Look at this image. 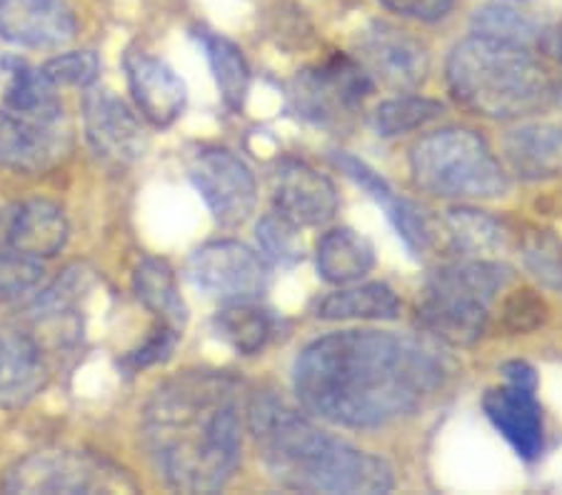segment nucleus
Here are the masks:
<instances>
[{
  "mask_svg": "<svg viewBox=\"0 0 562 495\" xmlns=\"http://www.w3.org/2000/svg\"><path fill=\"white\" fill-rule=\"evenodd\" d=\"M446 230L456 250L470 258L497 254L507 238V230L501 221L473 209L448 211Z\"/></svg>",
  "mask_w": 562,
  "mask_h": 495,
  "instance_id": "obj_28",
  "label": "nucleus"
},
{
  "mask_svg": "<svg viewBox=\"0 0 562 495\" xmlns=\"http://www.w3.org/2000/svg\"><path fill=\"white\" fill-rule=\"evenodd\" d=\"M43 275V260L21 256L11 248L0 250V305L31 293L41 285Z\"/></svg>",
  "mask_w": 562,
  "mask_h": 495,
  "instance_id": "obj_34",
  "label": "nucleus"
},
{
  "mask_svg": "<svg viewBox=\"0 0 562 495\" xmlns=\"http://www.w3.org/2000/svg\"><path fill=\"white\" fill-rule=\"evenodd\" d=\"M333 164L338 166L348 178L356 180L358 185L366 188V191L373 195L380 205H383L387 218L393 221V225L397 228V236L405 240V246L411 248L413 254L420 256L430 248L432 230H430L428 218H425L418 205L397 198L373 168H368L362 160L348 156V153H335Z\"/></svg>",
  "mask_w": 562,
  "mask_h": 495,
  "instance_id": "obj_20",
  "label": "nucleus"
},
{
  "mask_svg": "<svg viewBox=\"0 0 562 495\" xmlns=\"http://www.w3.org/2000/svg\"><path fill=\"white\" fill-rule=\"evenodd\" d=\"M360 63L380 83L401 90L418 88L430 70V58L425 45L395 25H370L360 41Z\"/></svg>",
  "mask_w": 562,
  "mask_h": 495,
  "instance_id": "obj_12",
  "label": "nucleus"
},
{
  "mask_svg": "<svg viewBox=\"0 0 562 495\" xmlns=\"http://www.w3.org/2000/svg\"><path fill=\"white\" fill-rule=\"evenodd\" d=\"M143 448L168 488L217 493L238 471L240 383L223 371H186L160 385L143 410Z\"/></svg>",
  "mask_w": 562,
  "mask_h": 495,
  "instance_id": "obj_2",
  "label": "nucleus"
},
{
  "mask_svg": "<svg viewBox=\"0 0 562 495\" xmlns=\"http://www.w3.org/2000/svg\"><path fill=\"white\" fill-rule=\"evenodd\" d=\"M5 70V108L25 119L43 123L63 121V103L58 98V86L43 74V68H33L15 56H5L0 63Z\"/></svg>",
  "mask_w": 562,
  "mask_h": 495,
  "instance_id": "obj_22",
  "label": "nucleus"
},
{
  "mask_svg": "<svg viewBox=\"0 0 562 495\" xmlns=\"http://www.w3.org/2000/svg\"><path fill=\"white\" fill-rule=\"evenodd\" d=\"M0 491L5 493H133L138 485L105 458L86 450H38L8 468Z\"/></svg>",
  "mask_w": 562,
  "mask_h": 495,
  "instance_id": "obj_7",
  "label": "nucleus"
},
{
  "mask_svg": "<svg viewBox=\"0 0 562 495\" xmlns=\"http://www.w3.org/2000/svg\"><path fill=\"white\" fill-rule=\"evenodd\" d=\"M83 125L90 150L108 166H131L148 148L143 123L133 108L98 83L86 88Z\"/></svg>",
  "mask_w": 562,
  "mask_h": 495,
  "instance_id": "obj_11",
  "label": "nucleus"
},
{
  "mask_svg": "<svg viewBox=\"0 0 562 495\" xmlns=\"http://www.w3.org/2000/svg\"><path fill=\"white\" fill-rule=\"evenodd\" d=\"M186 273L198 291L225 303L260 299L270 278L266 258L238 240H215L198 248Z\"/></svg>",
  "mask_w": 562,
  "mask_h": 495,
  "instance_id": "obj_9",
  "label": "nucleus"
},
{
  "mask_svg": "<svg viewBox=\"0 0 562 495\" xmlns=\"http://www.w3.org/2000/svg\"><path fill=\"white\" fill-rule=\"evenodd\" d=\"M442 113H446V105L430 101V98L401 95L375 108L373 128L383 138H395V135L425 128L428 123L438 121Z\"/></svg>",
  "mask_w": 562,
  "mask_h": 495,
  "instance_id": "obj_29",
  "label": "nucleus"
},
{
  "mask_svg": "<svg viewBox=\"0 0 562 495\" xmlns=\"http://www.w3.org/2000/svg\"><path fill=\"white\" fill-rule=\"evenodd\" d=\"M446 373V360L423 340L342 330L303 348L293 385L311 416L346 428H378L418 410Z\"/></svg>",
  "mask_w": 562,
  "mask_h": 495,
  "instance_id": "obj_1",
  "label": "nucleus"
},
{
  "mask_svg": "<svg viewBox=\"0 0 562 495\" xmlns=\"http://www.w3.org/2000/svg\"><path fill=\"white\" fill-rule=\"evenodd\" d=\"M483 410L493 426L501 430L518 455L532 458L542 450V408L535 398V389L507 383L483 395Z\"/></svg>",
  "mask_w": 562,
  "mask_h": 495,
  "instance_id": "obj_19",
  "label": "nucleus"
},
{
  "mask_svg": "<svg viewBox=\"0 0 562 495\" xmlns=\"http://www.w3.org/2000/svg\"><path fill=\"white\" fill-rule=\"evenodd\" d=\"M397 315L401 301L385 283L340 288L315 303V318L321 320H395Z\"/></svg>",
  "mask_w": 562,
  "mask_h": 495,
  "instance_id": "obj_25",
  "label": "nucleus"
},
{
  "mask_svg": "<svg viewBox=\"0 0 562 495\" xmlns=\"http://www.w3.org/2000/svg\"><path fill=\"white\" fill-rule=\"evenodd\" d=\"M190 180L203 195L207 211L223 228L246 223L258 203L256 176L243 158L225 148H203L190 164Z\"/></svg>",
  "mask_w": 562,
  "mask_h": 495,
  "instance_id": "obj_10",
  "label": "nucleus"
},
{
  "mask_svg": "<svg viewBox=\"0 0 562 495\" xmlns=\"http://www.w3.org/2000/svg\"><path fill=\"white\" fill-rule=\"evenodd\" d=\"M503 373L507 378V383H518V385H528V389H538V375H535L532 368L528 363H522V360L505 363Z\"/></svg>",
  "mask_w": 562,
  "mask_h": 495,
  "instance_id": "obj_38",
  "label": "nucleus"
},
{
  "mask_svg": "<svg viewBox=\"0 0 562 495\" xmlns=\"http://www.w3.org/2000/svg\"><path fill=\"white\" fill-rule=\"evenodd\" d=\"M448 86L470 113L510 121L540 111L550 101L548 70L528 45L503 43L483 35L458 43L448 58Z\"/></svg>",
  "mask_w": 562,
  "mask_h": 495,
  "instance_id": "obj_4",
  "label": "nucleus"
},
{
  "mask_svg": "<svg viewBox=\"0 0 562 495\" xmlns=\"http://www.w3.org/2000/svg\"><path fill=\"white\" fill-rule=\"evenodd\" d=\"M50 383V363L41 340L25 330L0 333V408L23 410Z\"/></svg>",
  "mask_w": 562,
  "mask_h": 495,
  "instance_id": "obj_16",
  "label": "nucleus"
},
{
  "mask_svg": "<svg viewBox=\"0 0 562 495\" xmlns=\"http://www.w3.org/2000/svg\"><path fill=\"white\" fill-rule=\"evenodd\" d=\"M270 191L273 211L301 228L328 223L338 213V193L330 178L317 173L305 160H280L270 178Z\"/></svg>",
  "mask_w": 562,
  "mask_h": 495,
  "instance_id": "obj_14",
  "label": "nucleus"
},
{
  "mask_svg": "<svg viewBox=\"0 0 562 495\" xmlns=\"http://www.w3.org/2000/svg\"><path fill=\"white\" fill-rule=\"evenodd\" d=\"M555 98H558V103L562 105V83L558 86V90H555Z\"/></svg>",
  "mask_w": 562,
  "mask_h": 495,
  "instance_id": "obj_40",
  "label": "nucleus"
},
{
  "mask_svg": "<svg viewBox=\"0 0 562 495\" xmlns=\"http://www.w3.org/2000/svg\"><path fill=\"white\" fill-rule=\"evenodd\" d=\"M548 315V301L538 291H532V288H518V291L505 295L501 308V328L510 333V336H525V333L546 326Z\"/></svg>",
  "mask_w": 562,
  "mask_h": 495,
  "instance_id": "obj_33",
  "label": "nucleus"
},
{
  "mask_svg": "<svg viewBox=\"0 0 562 495\" xmlns=\"http://www.w3.org/2000/svg\"><path fill=\"white\" fill-rule=\"evenodd\" d=\"M317 273L325 283L352 285L375 268V248L352 228H333L317 243Z\"/></svg>",
  "mask_w": 562,
  "mask_h": 495,
  "instance_id": "obj_23",
  "label": "nucleus"
},
{
  "mask_svg": "<svg viewBox=\"0 0 562 495\" xmlns=\"http://www.w3.org/2000/svg\"><path fill=\"white\" fill-rule=\"evenodd\" d=\"M380 3L390 8L393 13L413 18V21L435 23L442 21L452 11L456 0H380Z\"/></svg>",
  "mask_w": 562,
  "mask_h": 495,
  "instance_id": "obj_37",
  "label": "nucleus"
},
{
  "mask_svg": "<svg viewBox=\"0 0 562 495\" xmlns=\"http://www.w3.org/2000/svg\"><path fill=\"white\" fill-rule=\"evenodd\" d=\"M213 330L235 353L256 356L273 336V315L252 301H233L215 313Z\"/></svg>",
  "mask_w": 562,
  "mask_h": 495,
  "instance_id": "obj_26",
  "label": "nucleus"
},
{
  "mask_svg": "<svg viewBox=\"0 0 562 495\" xmlns=\"http://www.w3.org/2000/svg\"><path fill=\"white\" fill-rule=\"evenodd\" d=\"M248 426L268 473L303 493H387L395 475L383 458L325 434L273 393L248 403Z\"/></svg>",
  "mask_w": 562,
  "mask_h": 495,
  "instance_id": "obj_3",
  "label": "nucleus"
},
{
  "mask_svg": "<svg viewBox=\"0 0 562 495\" xmlns=\"http://www.w3.org/2000/svg\"><path fill=\"white\" fill-rule=\"evenodd\" d=\"M370 93L373 76L360 60L342 53L301 70L290 83L293 111L317 125H335L350 119Z\"/></svg>",
  "mask_w": 562,
  "mask_h": 495,
  "instance_id": "obj_8",
  "label": "nucleus"
},
{
  "mask_svg": "<svg viewBox=\"0 0 562 495\" xmlns=\"http://www.w3.org/2000/svg\"><path fill=\"white\" fill-rule=\"evenodd\" d=\"M542 48H546L548 56H552V58L562 63V29L542 35Z\"/></svg>",
  "mask_w": 562,
  "mask_h": 495,
  "instance_id": "obj_39",
  "label": "nucleus"
},
{
  "mask_svg": "<svg viewBox=\"0 0 562 495\" xmlns=\"http://www.w3.org/2000/svg\"><path fill=\"white\" fill-rule=\"evenodd\" d=\"M473 31L475 35H483V38L503 41V43H515V45H528L538 38L540 31L528 15L507 5H487L480 8L473 15Z\"/></svg>",
  "mask_w": 562,
  "mask_h": 495,
  "instance_id": "obj_31",
  "label": "nucleus"
},
{
  "mask_svg": "<svg viewBox=\"0 0 562 495\" xmlns=\"http://www.w3.org/2000/svg\"><path fill=\"white\" fill-rule=\"evenodd\" d=\"M133 291L138 301L156 315L158 323L178 330L188 323V305L180 295L176 270L162 258H143L133 273Z\"/></svg>",
  "mask_w": 562,
  "mask_h": 495,
  "instance_id": "obj_24",
  "label": "nucleus"
},
{
  "mask_svg": "<svg viewBox=\"0 0 562 495\" xmlns=\"http://www.w3.org/2000/svg\"><path fill=\"white\" fill-rule=\"evenodd\" d=\"M43 74L48 76L58 88L60 86L90 88L98 83L101 60H98L93 50H70L45 63Z\"/></svg>",
  "mask_w": 562,
  "mask_h": 495,
  "instance_id": "obj_35",
  "label": "nucleus"
},
{
  "mask_svg": "<svg viewBox=\"0 0 562 495\" xmlns=\"http://www.w3.org/2000/svg\"><path fill=\"white\" fill-rule=\"evenodd\" d=\"M505 158L513 173L525 180L562 176V128L552 123H532L505 135Z\"/></svg>",
  "mask_w": 562,
  "mask_h": 495,
  "instance_id": "obj_21",
  "label": "nucleus"
},
{
  "mask_svg": "<svg viewBox=\"0 0 562 495\" xmlns=\"http://www.w3.org/2000/svg\"><path fill=\"white\" fill-rule=\"evenodd\" d=\"M198 43L203 45L205 58L211 63L215 86L221 90L223 103L231 111H243L250 88V68L243 50L233 41L211 31H198Z\"/></svg>",
  "mask_w": 562,
  "mask_h": 495,
  "instance_id": "obj_27",
  "label": "nucleus"
},
{
  "mask_svg": "<svg viewBox=\"0 0 562 495\" xmlns=\"http://www.w3.org/2000/svg\"><path fill=\"white\" fill-rule=\"evenodd\" d=\"M520 256L535 281L550 291H562V243L555 233L538 225H525L520 233Z\"/></svg>",
  "mask_w": 562,
  "mask_h": 495,
  "instance_id": "obj_30",
  "label": "nucleus"
},
{
  "mask_svg": "<svg viewBox=\"0 0 562 495\" xmlns=\"http://www.w3.org/2000/svg\"><path fill=\"white\" fill-rule=\"evenodd\" d=\"M78 33L68 0H0V38L29 50H56Z\"/></svg>",
  "mask_w": 562,
  "mask_h": 495,
  "instance_id": "obj_13",
  "label": "nucleus"
},
{
  "mask_svg": "<svg viewBox=\"0 0 562 495\" xmlns=\"http://www.w3.org/2000/svg\"><path fill=\"white\" fill-rule=\"evenodd\" d=\"M125 78L133 95V103L156 128H168L173 125L186 108L188 90L183 78H180L166 60L145 50L125 53Z\"/></svg>",
  "mask_w": 562,
  "mask_h": 495,
  "instance_id": "obj_15",
  "label": "nucleus"
},
{
  "mask_svg": "<svg viewBox=\"0 0 562 495\" xmlns=\"http://www.w3.org/2000/svg\"><path fill=\"white\" fill-rule=\"evenodd\" d=\"M180 336H183V330L166 326V323H156V328L148 333V338L121 360V368L128 375H133L145 371V368L166 363V360L173 356L176 346L180 344Z\"/></svg>",
  "mask_w": 562,
  "mask_h": 495,
  "instance_id": "obj_36",
  "label": "nucleus"
},
{
  "mask_svg": "<svg viewBox=\"0 0 562 495\" xmlns=\"http://www.w3.org/2000/svg\"><path fill=\"white\" fill-rule=\"evenodd\" d=\"M66 150V131L60 123H43L0 108V166L15 173H43Z\"/></svg>",
  "mask_w": 562,
  "mask_h": 495,
  "instance_id": "obj_17",
  "label": "nucleus"
},
{
  "mask_svg": "<svg viewBox=\"0 0 562 495\" xmlns=\"http://www.w3.org/2000/svg\"><path fill=\"white\" fill-rule=\"evenodd\" d=\"M510 281V268L483 258L440 266L418 301L423 330L452 348L475 346L487 330L491 305Z\"/></svg>",
  "mask_w": 562,
  "mask_h": 495,
  "instance_id": "obj_5",
  "label": "nucleus"
},
{
  "mask_svg": "<svg viewBox=\"0 0 562 495\" xmlns=\"http://www.w3.org/2000/svg\"><path fill=\"white\" fill-rule=\"evenodd\" d=\"M411 170L425 193L440 198L483 201L505 195L510 188L491 146L468 128H442L425 135L413 146Z\"/></svg>",
  "mask_w": 562,
  "mask_h": 495,
  "instance_id": "obj_6",
  "label": "nucleus"
},
{
  "mask_svg": "<svg viewBox=\"0 0 562 495\" xmlns=\"http://www.w3.org/2000/svg\"><path fill=\"white\" fill-rule=\"evenodd\" d=\"M256 240L260 254L278 266H293L297 260H303L301 225L290 223L276 211L262 215L256 228Z\"/></svg>",
  "mask_w": 562,
  "mask_h": 495,
  "instance_id": "obj_32",
  "label": "nucleus"
},
{
  "mask_svg": "<svg viewBox=\"0 0 562 495\" xmlns=\"http://www.w3.org/2000/svg\"><path fill=\"white\" fill-rule=\"evenodd\" d=\"M70 225L60 205L45 198H31L8 211L5 248L35 260L56 258L66 248Z\"/></svg>",
  "mask_w": 562,
  "mask_h": 495,
  "instance_id": "obj_18",
  "label": "nucleus"
}]
</instances>
